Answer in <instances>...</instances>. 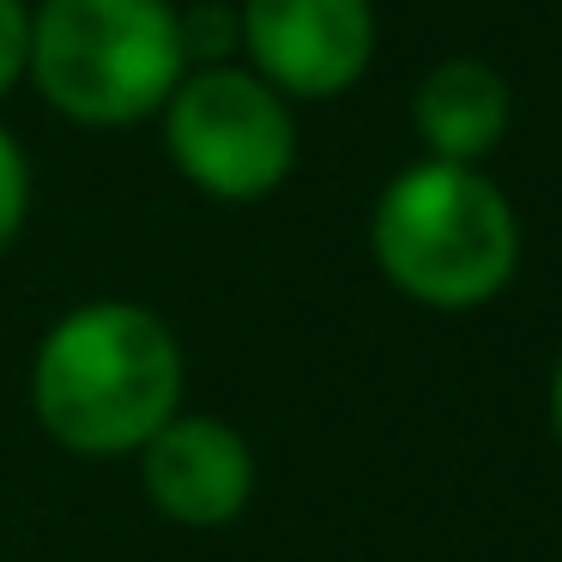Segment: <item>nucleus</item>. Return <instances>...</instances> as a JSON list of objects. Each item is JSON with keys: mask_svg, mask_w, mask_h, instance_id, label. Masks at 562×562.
<instances>
[{"mask_svg": "<svg viewBox=\"0 0 562 562\" xmlns=\"http://www.w3.org/2000/svg\"><path fill=\"white\" fill-rule=\"evenodd\" d=\"M182 19V55H231L243 43V25H236L231 7H200V13H176Z\"/></svg>", "mask_w": 562, "mask_h": 562, "instance_id": "9", "label": "nucleus"}, {"mask_svg": "<svg viewBox=\"0 0 562 562\" xmlns=\"http://www.w3.org/2000/svg\"><path fill=\"white\" fill-rule=\"evenodd\" d=\"M417 134L441 164H477L484 151H496V139L508 134V79L490 61H441L417 86Z\"/></svg>", "mask_w": 562, "mask_h": 562, "instance_id": "7", "label": "nucleus"}, {"mask_svg": "<svg viewBox=\"0 0 562 562\" xmlns=\"http://www.w3.org/2000/svg\"><path fill=\"white\" fill-rule=\"evenodd\" d=\"M25 200H31V170H25V151H19V139L0 127V248L19 236V224H25Z\"/></svg>", "mask_w": 562, "mask_h": 562, "instance_id": "8", "label": "nucleus"}, {"mask_svg": "<svg viewBox=\"0 0 562 562\" xmlns=\"http://www.w3.org/2000/svg\"><path fill=\"white\" fill-rule=\"evenodd\" d=\"M31 405L67 453H139L182 405V345L139 303H86L43 333Z\"/></svg>", "mask_w": 562, "mask_h": 562, "instance_id": "1", "label": "nucleus"}, {"mask_svg": "<svg viewBox=\"0 0 562 562\" xmlns=\"http://www.w3.org/2000/svg\"><path fill=\"white\" fill-rule=\"evenodd\" d=\"M182 19L170 0H43L31 74L43 98L86 127L146 122L182 86Z\"/></svg>", "mask_w": 562, "mask_h": 562, "instance_id": "3", "label": "nucleus"}, {"mask_svg": "<svg viewBox=\"0 0 562 562\" xmlns=\"http://www.w3.org/2000/svg\"><path fill=\"white\" fill-rule=\"evenodd\" d=\"M31 67V13L25 0H0V91H13V79Z\"/></svg>", "mask_w": 562, "mask_h": 562, "instance_id": "10", "label": "nucleus"}, {"mask_svg": "<svg viewBox=\"0 0 562 562\" xmlns=\"http://www.w3.org/2000/svg\"><path fill=\"white\" fill-rule=\"evenodd\" d=\"M550 429H557V448H562V357H557V375H550Z\"/></svg>", "mask_w": 562, "mask_h": 562, "instance_id": "11", "label": "nucleus"}, {"mask_svg": "<svg viewBox=\"0 0 562 562\" xmlns=\"http://www.w3.org/2000/svg\"><path fill=\"white\" fill-rule=\"evenodd\" d=\"M387 284L424 308H477L520 267V224L490 176L472 164H412L381 188L369 224Z\"/></svg>", "mask_w": 562, "mask_h": 562, "instance_id": "2", "label": "nucleus"}, {"mask_svg": "<svg viewBox=\"0 0 562 562\" xmlns=\"http://www.w3.org/2000/svg\"><path fill=\"white\" fill-rule=\"evenodd\" d=\"M164 134L194 188L218 200H260L291 176L296 164V122L284 98L260 74L206 67L182 79L164 103Z\"/></svg>", "mask_w": 562, "mask_h": 562, "instance_id": "4", "label": "nucleus"}, {"mask_svg": "<svg viewBox=\"0 0 562 562\" xmlns=\"http://www.w3.org/2000/svg\"><path fill=\"white\" fill-rule=\"evenodd\" d=\"M139 484L151 508L176 526H231L255 496V448L224 417L176 412L158 436L139 448Z\"/></svg>", "mask_w": 562, "mask_h": 562, "instance_id": "6", "label": "nucleus"}, {"mask_svg": "<svg viewBox=\"0 0 562 562\" xmlns=\"http://www.w3.org/2000/svg\"><path fill=\"white\" fill-rule=\"evenodd\" d=\"M236 25L279 98H333L375 55L369 0H243Z\"/></svg>", "mask_w": 562, "mask_h": 562, "instance_id": "5", "label": "nucleus"}]
</instances>
